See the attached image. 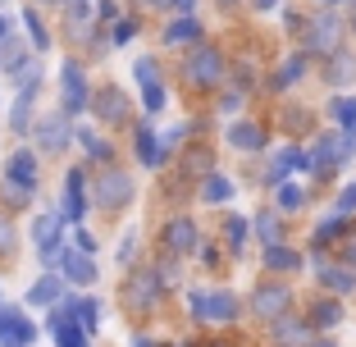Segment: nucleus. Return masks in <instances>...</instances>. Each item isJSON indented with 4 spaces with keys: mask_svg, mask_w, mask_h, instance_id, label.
<instances>
[{
    "mask_svg": "<svg viewBox=\"0 0 356 347\" xmlns=\"http://www.w3.org/2000/svg\"><path fill=\"white\" fill-rule=\"evenodd\" d=\"M160 279L151 270H142V274H128V284H124V306L133 311V316H147V311H156V302H160Z\"/></svg>",
    "mask_w": 356,
    "mask_h": 347,
    "instance_id": "obj_1",
    "label": "nucleus"
},
{
    "mask_svg": "<svg viewBox=\"0 0 356 347\" xmlns=\"http://www.w3.org/2000/svg\"><path fill=\"white\" fill-rule=\"evenodd\" d=\"M96 201H101V211H124L128 201H133V174L105 169L101 179H96Z\"/></svg>",
    "mask_w": 356,
    "mask_h": 347,
    "instance_id": "obj_2",
    "label": "nucleus"
},
{
    "mask_svg": "<svg viewBox=\"0 0 356 347\" xmlns=\"http://www.w3.org/2000/svg\"><path fill=\"white\" fill-rule=\"evenodd\" d=\"M192 316L206 320V325H229L233 316H238V297L233 293H197L192 297Z\"/></svg>",
    "mask_w": 356,
    "mask_h": 347,
    "instance_id": "obj_3",
    "label": "nucleus"
},
{
    "mask_svg": "<svg viewBox=\"0 0 356 347\" xmlns=\"http://www.w3.org/2000/svg\"><path fill=\"white\" fill-rule=\"evenodd\" d=\"M288 306H293V293H288V284H265L252 293V311L261 320H279L288 316Z\"/></svg>",
    "mask_w": 356,
    "mask_h": 347,
    "instance_id": "obj_4",
    "label": "nucleus"
},
{
    "mask_svg": "<svg viewBox=\"0 0 356 347\" xmlns=\"http://www.w3.org/2000/svg\"><path fill=\"white\" fill-rule=\"evenodd\" d=\"M338 42H343V23H338L334 14L306 23V46H311L315 55H338Z\"/></svg>",
    "mask_w": 356,
    "mask_h": 347,
    "instance_id": "obj_5",
    "label": "nucleus"
},
{
    "mask_svg": "<svg viewBox=\"0 0 356 347\" xmlns=\"http://www.w3.org/2000/svg\"><path fill=\"white\" fill-rule=\"evenodd\" d=\"M32 338H37L32 320L23 311H14V306H5L0 311V347H32Z\"/></svg>",
    "mask_w": 356,
    "mask_h": 347,
    "instance_id": "obj_6",
    "label": "nucleus"
},
{
    "mask_svg": "<svg viewBox=\"0 0 356 347\" xmlns=\"http://www.w3.org/2000/svg\"><path fill=\"white\" fill-rule=\"evenodd\" d=\"M188 78L197 87H215L224 78V60H220V51H210V46H197L192 51V60H188Z\"/></svg>",
    "mask_w": 356,
    "mask_h": 347,
    "instance_id": "obj_7",
    "label": "nucleus"
},
{
    "mask_svg": "<svg viewBox=\"0 0 356 347\" xmlns=\"http://www.w3.org/2000/svg\"><path fill=\"white\" fill-rule=\"evenodd\" d=\"M133 78H137V87H142V101H147V110L151 115H160L165 110V87H160V74H156V60H142L133 64Z\"/></svg>",
    "mask_w": 356,
    "mask_h": 347,
    "instance_id": "obj_8",
    "label": "nucleus"
},
{
    "mask_svg": "<svg viewBox=\"0 0 356 347\" xmlns=\"http://www.w3.org/2000/svg\"><path fill=\"white\" fill-rule=\"evenodd\" d=\"M60 92H64V115H78V110H87V78L78 64H64L60 69Z\"/></svg>",
    "mask_w": 356,
    "mask_h": 347,
    "instance_id": "obj_9",
    "label": "nucleus"
},
{
    "mask_svg": "<svg viewBox=\"0 0 356 347\" xmlns=\"http://www.w3.org/2000/svg\"><path fill=\"white\" fill-rule=\"evenodd\" d=\"M5 183H10V188H19V192H32V188H37V156H32L28 147L14 151V156L5 160Z\"/></svg>",
    "mask_w": 356,
    "mask_h": 347,
    "instance_id": "obj_10",
    "label": "nucleus"
},
{
    "mask_svg": "<svg viewBox=\"0 0 356 347\" xmlns=\"http://www.w3.org/2000/svg\"><path fill=\"white\" fill-rule=\"evenodd\" d=\"M96 119H101L105 128L128 124V96L119 92V87H105V92L96 96Z\"/></svg>",
    "mask_w": 356,
    "mask_h": 347,
    "instance_id": "obj_11",
    "label": "nucleus"
},
{
    "mask_svg": "<svg viewBox=\"0 0 356 347\" xmlns=\"http://www.w3.org/2000/svg\"><path fill=\"white\" fill-rule=\"evenodd\" d=\"M197 224L192 220H169L165 224V252L169 256H188V252H197Z\"/></svg>",
    "mask_w": 356,
    "mask_h": 347,
    "instance_id": "obj_12",
    "label": "nucleus"
},
{
    "mask_svg": "<svg viewBox=\"0 0 356 347\" xmlns=\"http://www.w3.org/2000/svg\"><path fill=\"white\" fill-rule=\"evenodd\" d=\"M51 334H55V343H60V347H87V329L78 325L74 306H64V311H55V320H51Z\"/></svg>",
    "mask_w": 356,
    "mask_h": 347,
    "instance_id": "obj_13",
    "label": "nucleus"
},
{
    "mask_svg": "<svg viewBox=\"0 0 356 347\" xmlns=\"http://www.w3.org/2000/svg\"><path fill=\"white\" fill-rule=\"evenodd\" d=\"M274 343L279 347H306L311 343V325H306V320H293V316H279L274 320Z\"/></svg>",
    "mask_w": 356,
    "mask_h": 347,
    "instance_id": "obj_14",
    "label": "nucleus"
},
{
    "mask_svg": "<svg viewBox=\"0 0 356 347\" xmlns=\"http://www.w3.org/2000/svg\"><path fill=\"white\" fill-rule=\"evenodd\" d=\"M32 238H37V252H42V261H55V247H60V220L55 215H42V220L32 224Z\"/></svg>",
    "mask_w": 356,
    "mask_h": 347,
    "instance_id": "obj_15",
    "label": "nucleus"
},
{
    "mask_svg": "<svg viewBox=\"0 0 356 347\" xmlns=\"http://www.w3.org/2000/svg\"><path fill=\"white\" fill-rule=\"evenodd\" d=\"M320 284H325L334 297H343V293L356 288V270L352 265H320Z\"/></svg>",
    "mask_w": 356,
    "mask_h": 347,
    "instance_id": "obj_16",
    "label": "nucleus"
},
{
    "mask_svg": "<svg viewBox=\"0 0 356 347\" xmlns=\"http://www.w3.org/2000/svg\"><path fill=\"white\" fill-rule=\"evenodd\" d=\"M83 211H87L83 174H78V169H69V179H64V215H69V220H83Z\"/></svg>",
    "mask_w": 356,
    "mask_h": 347,
    "instance_id": "obj_17",
    "label": "nucleus"
},
{
    "mask_svg": "<svg viewBox=\"0 0 356 347\" xmlns=\"http://www.w3.org/2000/svg\"><path fill=\"white\" fill-rule=\"evenodd\" d=\"M37 137H42V147H46V151H60L64 142H69V115L42 119V124H37Z\"/></svg>",
    "mask_w": 356,
    "mask_h": 347,
    "instance_id": "obj_18",
    "label": "nucleus"
},
{
    "mask_svg": "<svg viewBox=\"0 0 356 347\" xmlns=\"http://www.w3.org/2000/svg\"><path fill=\"white\" fill-rule=\"evenodd\" d=\"M338 320H343V306H338L334 297H320V302L311 306V320H306V325L311 329H334Z\"/></svg>",
    "mask_w": 356,
    "mask_h": 347,
    "instance_id": "obj_19",
    "label": "nucleus"
},
{
    "mask_svg": "<svg viewBox=\"0 0 356 347\" xmlns=\"http://www.w3.org/2000/svg\"><path fill=\"white\" fill-rule=\"evenodd\" d=\"M338 137H343V133H329V137H320V142H315V165L325 169V174H329V165H334V160L347 156V142H338Z\"/></svg>",
    "mask_w": 356,
    "mask_h": 347,
    "instance_id": "obj_20",
    "label": "nucleus"
},
{
    "mask_svg": "<svg viewBox=\"0 0 356 347\" xmlns=\"http://www.w3.org/2000/svg\"><path fill=\"white\" fill-rule=\"evenodd\" d=\"M64 279H69V284H92L96 270H92V261H87L83 252H69L64 256Z\"/></svg>",
    "mask_w": 356,
    "mask_h": 347,
    "instance_id": "obj_21",
    "label": "nucleus"
},
{
    "mask_svg": "<svg viewBox=\"0 0 356 347\" xmlns=\"http://www.w3.org/2000/svg\"><path fill=\"white\" fill-rule=\"evenodd\" d=\"M197 37H201V23L188 19V14H183V19H174V23L165 28V42H169V46H178V42L188 46V42H197Z\"/></svg>",
    "mask_w": 356,
    "mask_h": 347,
    "instance_id": "obj_22",
    "label": "nucleus"
},
{
    "mask_svg": "<svg viewBox=\"0 0 356 347\" xmlns=\"http://www.w3.org/2000/svg\"><path fill=\"white\" fill-rule=\"evenodd\" d=\"M229 142H233L238 151H261V147H265V133H261L256 124H233Z\"/></svg>",
    "mask_w": 356,
    "mask_h": 347,
    "instance_id": "obj_23",
    "label": "nucleus"
},
{
    "mask_svg": "<svg viewBox=\"0 0 356 347\" xmlns=\"http://www.w3.org/2000/svg\"><path fill=\"white\" fill-rule=\"evenodd\" d=\"M265 265H270V270H288V274H293L297 265H302V256H297L293 247H283V242H274V247H265Z\"/></svg>",
    "mask_w": 356,
    "mask_h": 347,
    "instance_id": "obj_24",
    "label": "nucleus"
},
{
    "mask_svg": "<svg viewBox=\"0 0 356 347\" xmlns=\"http://www.w3.org/2000/svg\"><path fill=\"white\" fill-rule=\"evenodd\" d=\"M334 119H338V124H343L347 128V151H352L356 147V101H347V96H338V101H334Z\"/></svg>",
    "mask_w": 356,
    "mask_h": 347,
    "instance_id": "obj_25",
    "label": "nucleus"
},
{
    "mask_svg": "<svg viewBox=\"0 0 356 347\" xmlns=\"http://www.w3.org/2000/svg\"><path fill=\"white\" fill-rule=\"evenodd\" d=\"M183 169H188L192 179H210V174H215V156L201 151V147H192L188 156H183Z\"/></svg>",
    "mask_w": 356,
    "mask_h": 347,
    "instance_id": "obj_26",
    "label": "nucleus"
},
{
    "mask_svg": "<svg viewBox=\"0 0 356 347\" xmlns=\"http://www.w3.org/2000/svg\"><path fill=\"white\" fill-rule=\"evenodd\" d=\"M28 302H32V306L60 302V279H51V274H46V279H37V284H32V293H28Z\"/></svg>",
    "mask_w": 356,
    "mask_h": 347,
    "instance_id": "obj_27",
    "label": "nucleus"
},
{
    "mask_svg": "<svg viewBox=\"0 0 356 347\" xmlns=\"http://www.w3.org/2000/svg\"><path fill=\"white\" fill-rule=\"evenodd\" d=\"M256 233H261V242H265V247H274V242H283L279 215H274V211H261V215H256Z\"/></svg>",
    "mask_w": 356,
    "mask_h": 347,
    "instance_id": "obj_28",
    "label": "nucleus"
},
{
    "mask_svg": "<svg viewBox=\"0 0 356 347\" xmlns=\"http://www.w3.org/2000/svg\"><path fill=\"white\" fill-rule=\"evenodd\" d=\"M19 247V224L10 220V211H0V256H10Z\"/></svg>",
    "mask_w": 356,
    "mask_h": 347,
    "instance_id": "obj_29",
    "label": "nucleus"
},
{
    "mask_svg": "<svg viewBox=\"0 0 356 347\" xmlns=\"http://www.w3.org/2000/svg\"><path fill=\"white\" fill-rule=\"evenodd\" d=\"M201 197H206V201H229L233 197V183L220 179V174H210V179L201 183Z\"/></svg>",
    "mask_w": 356,
    "mask_h": 347,
    "instance_id": "obj_30",
    "label": "nucleus"
},
{
    "mask_svg": "<svg viewBox=\"0 0 356 347\" xmlns=\"http://www.w3.org/2000/svg\"><path fill=\"white\" fill-rule=\"evenodd\" d=\"M137 156H142V165H156L160 160V142H156V133H147V128H142V133H137Z\"/></svg>",
    "mask_w": 356,
    "mask_h": 347,
    "instance_id": "obj_31",
    "label": "nucleus"
},
{
    "mask_svg": "<svg viewBox=\"0 0 356 347\" xmlns=\"http://www.w3.org/2000/svg\"><path fill=\"white\" fill-rule=\"evenodd\" d=\"M302 201H306V192L297 183H279V211H297Z\"/></svg>",
    "mask_w": 356,
    "mask_h": 347,
    "instance_id": "obj_32",
    "label": "nucleus"
},
{
    "mask_svg": "<svg viewBox=\"0 0 356 347\" xmlns=\"http://www.w3.org/2000/svg\"><path fill=\"white\" fill-rule=\"evenodd\" d=\"M297 165H302V156H297L293 147L279 151V156H274V165H270V179H283V174H288V169H297Z\"/></svg>",
    "mask_w": 356,
    "mask_h": 347,
    "instance_id": "obj_33",
    "label": "nucleus"
},
{
    "mask_svg": "<svg viewBox=\"0 0 356 347\" xmlns=\"http://www.w3.org/2000/svg\"><path fill=\"white\" fill-rule=\"evenodd\" d=\"M74 316H78V325L92 334V329L101 325V320H96V316H101V306H96V302H78V306H74Z\"/></svg>",
    "mask_w": 356,
    "mask_h": 347,
    "instance_id": "obj_34",
    "label": "nucleus"
},
{
    "mask_svg": "<svg viewBox=\"0 0 356 347\" xmlns=\"http://www.w3.org/2000/svg\"><path fill=\"white\" fill-rule=\"evenodd\" d=\"M325 78L329 83H347V78H352V60H347V55H334L329 69H325Z\"/></svg>",
    "mask_w": 356,
    "mask_h": 347,
    "instance_id": "obj_35",
    "label": "nucleus"
},
{
    "mask_svg": "<svg viewBox=\"0 0 356 347\" xmlns=\"http://www.w3.org/2000/svg\"><path fill=\"white\" fill-rule=\"evenodd\" d=\"M302 55H297V60H288V64H283V69H279V78H274V83H279V87H288V83H297V78H302Z\"/></svg>",
    "mask_w": 356,
    "mask_h": 347,
    "instance_id": "obj_36",
    "label": "nucleus"
},
{
    "mask_svg": "<svg viewBox=\"0 0 356 347\" xmlns=\"http://www.w3.org/2000/svg\"><path fill=\"white\" fill-rule=\"evenodd\" d=\"M28 32H32V42H37V51H46L51 46V37H46V28H42V19L28 10Z\"/></svg>",
    "mask_w": 356,
    "mask_h": 347,
    "instance_id": "obj_37",
    "label": "nucleus"
},
{
    "mask_svg": "<svg viewBox=\"0 0 356 347\" xmlns=\"http://www.w3.org/2000/svg\"><path fill=\"white\" fill-rule=\"evenodd\" d=\"M156 279H160L165 288H174V284H178V265H174V256H169V261H165V265L156 270Z\"/></svg>",
    "mask_w": 356,
    "mask_h": 347,
    "instance_id": "obj_38",
    "label": "nucleus"
},
{
    "mask_svg": "<svg viewBox=\"0 0 356 347\" xmlns=\"http://www.w3.org/2000/svg\"><path fill=\"white\" fill-rule=\"evenodd\" d=\"M78 137H83V147L92 151V156H105V151H110V147H101V137H96L92 128H83V133H78Z\"/></svg>",
    "mask_w": 356,
    "mask_h": 347,
    "instance_id": "obj_39",
    "label": "nucleus"
},
{
    "mask_svg": "<svg viewBox=\"0 0 356 347\" xmlns=\"http://www.w3.org/2000/svg\"><path fill=\"white\" fill-rule=\"evenodd\" d=\"M352 211H356V183L343 188V197H338V215H352Z\"/></svg>",
    "mask_w": 356,
    "mask_h": 347,
    "instance_id": "obj_40",
    "label": "nucleus"
},
{
    "mask_svg": "<svg viewBox=\"0 0 356 347\" xmlns=\"http://www.w3.org/2000/svg\"><path fill=\"white\" fill-rule=\"evenodd\" d=\"M229 242H233V247L247 242V220H229Z\"/></svg>",
    "mask_w": 356,
    "mask_h": 347,
    "instance_id": "obj_41",
    "label": "nucleus"
},
{
    "mask_svg": "<svg viewBox=\"0 0 356 347\" xmlns=\"http://www.w3.org/2000/svg\"><path fill=\"white\" fill-rule=\"evenodd\" d=\"M343 265H352V270H356V233H347V238H343Z\"/></svg>",
    "mask_w": 356,
    "mask_h": 347,
    "instance_id": "obj_42",
    "label": "nucleus"
},
{
    "mask_svg": "<svg viewBox=\"0 0 356 347\" xmlns=\"http://www.w3.org/2000/svg\"><path fill=\"white\" fill-rule=\"evenodd\" d=\"M78 252H83V256H92V252H96V242H92V233H78Z\"/></svg>",
    "mask_w": 356,
    "mask_h": 347,
    "instance_id": "obj_43",
    "label": "nucleus"
},
{
    "mask_svg": "<svg viewBox=\"0 0 356 347\" xmlns=\"http://www.w3.org/2000/svg\"><path fill=\"white\" fill-rule=\"evenodd\" d=\"M128 37H133V23H128V19L115 23V42H128Z\"/></svg>",
    "mask_w": 356,
    "mask_h": 347,
    "instance_id": "obj_44",
    "label": "nucleus"
},
{
    "mask_svg": "<svg viewBox=\"0 0 356 347\" xmlns=\"http://www.w3.org/2000/svg\"><path fill=\"white\" fill-rule=\"evenodd\" d=\"M220 106H224V110H229V115H233V110L242 106V96H238V92H229V96H224V101H220Z\"/></svg>",
    "mask_w": 356,
    "mask_h": 347,
    "instance_id": "obj_45",
    "label": "nucleus"
},
{
    "mask_svg": "<svg viewBox=\"0 0 356 347\" xmlns=\"http://www.w3.org/2000/svg\"><path fill=\"white\" fill-rule=\"evenodd\" d=\"M165 5H174V10H183V14H188L192 5H197V0H165Z\"/></svg>",
    "mask_w": 356,
    "mask_h": 347,
    "instance_id": "obj_46",
    "label": "nucleus"
},
{
    "mask_svg": "<svg viewBox=\"0 0 356 347\" xmlns=\"http://www.w3.org/2000/svg\"><path fill=\"white\" fill-rule=\"evenodd\" d=\"M256 5H261V10H274V5H279V0H256Z\"/></svg>",
    "mask_w": 356,
    "mask_h": 347,
    "instance_id": "obj_47",
    "label": "nucleus"
},
{
    "mask_svg": "<svg viewBox=\"0 0 356 347\" xmlns=\"http://www.w3.org/2000/svg\"><path fill=\"white\" fill-rule=\"evenodd\" d=\"M137 5H142V10H151V5H160V0H137Z\"/></svg>",
    "mask_w": 356,
    "mask_h": 347,
    "instance_id": "obj_48",
    "label": "nucleus"
},
{
    "mask_svg": "<svg viewBox=\"0 0 356 347\" xmlns=\"http://www.w3.org/2000/svg\"><path fill=\"white\" fill-rule=\"evenodd\" d=\"M5 28H10V23H5V19H0V42H5Z\"/></svg>",
    "mask_w": 356,
    "mask_h": 347,
    "instance_id": "obj_49",
    "label": "nucleus"
},
{
    "mask_svg": "<svg viewBox=\"0 0 356 347\" xmlns=\"http://www.w3.org/2000/svg\"><path fill=\"white\" fill-rule=\"evenodd\" d=\"M201 347H229V343H201Z\"/></svg>",
    "mask_w": 356,
    "mask_h": 347,
    "instance_id": "obj_50",
    "label": "nucleus"
},
{
    "mask_svg": "<svg viewBox=\"0 0 356 347\" xmlns=\"http://www.w3.org/2000/svg\"><path fill=\"white\" fill-rule=\"evenodd\" d=\"M220 5H238V0H220Z\"/></svg>",
    "mask_w": 356,
    "mask_h": 347,
    "instance_id": "obj_51",
    "label": "nucleus"
},
{
    "mask_svg": "<svg viewBox=\"0 0 356 347\" xmlns=\"http://www.w3.org/2000/svg\"><path fill=\"white\" fill-rule=\"evenodd\" d=\"M320 347H334V343H320Z\"/></svg>",
    "mask_w": 356,
    "mask_h": 347,
    "instance_id": "obj_52",
    "label": "nucleus"
},
{
    "mask_svg": "<svg viewBox=\"0 0 356 347\" xmlns=\"http://www.w3.org/2000/svg\"><path fill=\"white\" fill-rule=\"evenodd\" d=\"M352 23H356V10H352Z\"/></svg>",
    "mask_w": 356,
    "mask_h": 347,
    "instance_id": "obj_53",
    "label": "nucleus"
},
{
    "mask_svg": "<svg viewBox=\"0 0 356 347\" xmlns=\"http://www.w3.org/2000/svg\"><path fill=\"white\" fill-rule=\"evenodd\" d=\"M46 5H55V0H46Z\"/></svg>",
    "mask_w": 356,
    "mask_h": 347,
    "instance_id": "obj_54",
    "label": "nucleus"
}]
</instances>
